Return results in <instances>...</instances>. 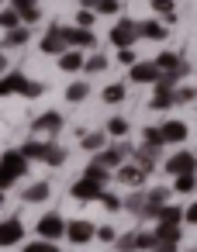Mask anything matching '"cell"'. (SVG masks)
<instances>
[{"label":"cell","instance_id":"obj_1","mask_svg":"<svg viewBox=\"0 0 197 252\" xmlns=\"http://www.w3.org/2000/svg\"><path fill=\"white\" fill-rule=\"evenodd\" d=\"M166 197H169V190H149V193H131L128 200H125V211H131L135 218H142V221H156V214H159V207L166 204Z\"/></svg>","mask_w":197,"mask_h":252},{"label":"cell","instance_id":"obj_2","mask_svg":"<svg viewBox=\"0 0 197 252\" xmlns=\"http://www.w3.org/2000/svg\"><path fill=\"white\" fill-rule=\"evenodd\" d=\"M66 224H69V221H66L59 211H49V214L38 218L35 235H38V238H49V242H59V238H66Z\"/></svg>","mask_w":197,"mask_h":252},{"label":"cell","instance_id":"obj_3","mask_svg":"<svg viewBox=\"0 0 197 252\" xmlns=\"http://www.w3.org/2000/svg\"><path fill=\"white\" fill-rule=\"evenodd\" d=\"M138 42V21H118L114 28H111V45L114 49H131Z\"/></svg>","mask_w":197,"mask_h":252},{"label":"cell","instance_id":"obj_4","mask_svg":"<svg viewBox=\"0 0 197 252\" xmlns=\"http://www.w3.org/2000/svg\"><path fill=\"white\" fill-rule=\"evenodd\" d=\"M0 169H4V173H11L14 180H21V176L32 169V159H28L21 149H11V152H4V156H0Z\"/></svg>","mask_w":197,"mask_h":252},{"label":"cell","instance_id":"obj_5","mask_svg":"<svg viewBox=\"0 0 197 252\" xmlns=\"http://www.w3.org/2000/svg\"><path fill=\"white\" fill-rule=\"evenodd\" d=\"M131 152H135V149H128V145H104L94 162H100V166H107V169H118L121 162L131 159Z\"/></svg>","mask_w":197,"mask_h":252},{"label":"cell","instance_id":"obj_6","mask_svg":"<svg viewBox=\"0 0 197 252\" xmlns=\"http://www.w3.org/2000/svg\"><path fill=\"white\" fill-rule=\"evenodd\" d=\"M66 238H69L73 245H87L90 238H97V224L87 221V218H76V221L66 224Z\"/></svg>","mask_w":197,"mask_h":252},{"label":"cell","instance_id":"obj_7","mask_svg":"<svg viewBox=\"0 0 197 252\" xmlns=\"http://www.w3.org/2000/svg\"><path fill=\"white\" fill-rule=\"evenodd\" d=\"M156 66H159L163 73L176 76V80H183V76L190 73V66L183 63V56H180V52H159V56H156Z\"/></svg>","mask_w":197,"mask_h":252},{"label":"cell","instance_id":"obj_8","mask_svg":"<svg viewBox=\"0 0 197 252\" xmlns=\"http://www.w3.org/2000/svg\"><path fill=\"white\" fill-rule=\"evenodd\" d=\"M166 173H173V176H180V173H197V156L187 152V149L173 152V156L166 159Z\"/></svg>","mask_w":197,"mask_h":252},{"label":"cell","instance_id":"obj_9","mask_svg":"<svg viewBox=\"0 0 197 252\" xmlns=\"http://www.w3.org/2000/svg\"><path fill=\"white\" fill-rule=\"evenodd\" d=\"M63 38H66V45H69V49H94V45H97L94 32H90V28H80V25L63 28Z\"/></svg>","mask_w":197,"mask_h":252},{"label":"cell","instance_id":"obj_10","mask_svg":"<svg viewBox=\"0 0 197 252\" xmlns=\"http://www.w3.org/2000/svg\"><path fill=\"white\" fill-rule=\"evenodd\" d=\"M145 176H149V173H145L138 162H121V166L114 169V180H118V183H125V187H142V183H145Z\"/></svg>","mask_w":197,"mask_h":252},{"label":"cell","instance_id":"obj_11","mask_svg":"<svg viewBox=\"0 0 197 252\" xmlns=\"http://www.w3.org/2000/svg\"><path fill=\"white\" fill-rule=\"evenodd\" d=\"M69 45H66V38H63V25H52L45 35H42V52L45 56H63Z\"/></svg>","mask_w":197,"mask_h":252},{"label":"cell","instance_id":"obj_12","mask_svg":"<svg viewBox=\"0 0 197 252\" xmlns=\"http://www.w3.org/2000/svg\"><path fill=\"white\" fill-rule=\"evenodd\" d=\"M32 131H35V135H59V131H63V118H59V111H45V114H38V118L32 121Z\"/></svg>","mask_w":197,"mask_h":252},{"label":"cell","instance_id":"obj_13","mask_svg":"<svg viewBox=\"0 0 197 252\" xmlns=\"http://www.w3.org/2000/svg\"><path fill=\"white\" fill-rule=\"evenodd\" d=\"M69 193H73V200H100V193H104V187L100 183H94V180H87V176H80L73 187H69Z\"/></svg>","mask_w":197,"mask_h":252},{"label":"cell","instance_id":"obj_14","mask_svg":"<svg viewBox=\"0 0 197 252\" xmlns=\"http://www.w3.org/2000/svg\"><path fill=\"white\" fill-rule=\"evenodd\" d=\"M25 242V224L18 218H7V221H0V245H21Z\"/></svg>","mask_w":197,"mask_h":252},{"label":"cell","instance_id":"obj_15","mask_svg":"<svg viewBox=\"0 0 197 252\" xmlns=\"http://www.w3.org/2000/svg\"><path fill=\"white\" fill-rule=\"evenodd\" d=\"M128 76H131V83H156V80L163 76V69H159L156 59H152V63H135V66H128Z\"/></svg>","mask_w":197,"mask_h":252},{"label":"cell","instance_id":"obj_16","mask_svg":"<svg viewBox=\"0 0 197 252\" xmlns=\"http://www.w3.org/2000/svg\"><path fill=\"white\" fill-rule=\"evenodd\" d=\"M52 142H42V138H28L25 145H21V152L32 159V162H49V156H52Z\"/></svg>","mask_w":197,"mask_h":252},{"label":"cell","instance_id":"obj_17","mask_svg":"<svg viewBox=\"0 0 197 252\" xmlns=\"http://www.w3.org/2000/svg\"><path fill=\"white\" fill-rule=\"evenodd\" d=\"M159 131H163V142H166V145H183V142H187V135H190V131H187V125H183V121H176V118H173V121H163V128H159Z\"/></svg>","mask_w":197,"mask_h":252},{"label":"cell","instance_id":"obj_18","mask_svg":"<svg viewBox=\"0 0 197 252\" xmlns=\"http://www.w3.org/2000/svg\"><path fill=\"white\" fill-rule=\"evenodd\" d=\"M183 224V211L176 204H163L156 214V228H180Z\"/></svg>","mask_w":197,"mask_h":252},{"label":"cell","instance_id":"obj_19","mask_svg":"<svg viewBox=\"0 0 197 252\" xmlns=\"http://www.w3.org/2000/svg\"><path fill=\"white\" fill-rule=\"evenodd\" d=\"M11 7L21 14V21H25V25H38V18H42L38 0H11Z\"/></svg>","mask_w":197,"mask_h":252},{"label":"cell","instance_id":"obj_20","mask_svg":"<svg viewBox=\"0 0 197 252\" xmlns=\"http://www.w3.org/2000/svg\"><path fill=\"white\" fill-rule=\"evenodd\" d=\"M83 63H87L83 49H66V52L59 56V69H63V73H80Z\"/></svg>","mask_w":197,"mask_h":252},{"label":"cell","instance_id":"obj_21","mask_svg":"<svg viewBox=\"0 0 197 252\" xmlns=\"http://www.w3.org/2000/svg\"><path fill=\"white\" fill-rule=\"evenodd\" d=\"M25 83H28V76H21V73H4V76H0V97H14V94H21Z\"/></svg>","mask_w":197,"mask_h":252},{"label":"cell","instance_id":"obj_22","mask_svg":"<svg viewBox=\"0 0 197 252\" xmlns=\"http://www.w3.org/2000/svg\"><path fill=\"white\" fill-rule=\"evenodd\" d=\"M138 38L163 42V38H166V25H163V21H138Z\"/></svg>","mask_w":197,"mask_h":252},{"label":"cell","instance_id":"obj_23","mask_svg":"<svg viewBox=\"0 0 197 252\" xmlns=\"http://www.w3.org/2000/svg\"><path fill=\"white\" fill-rule=\"evenodd\" d=\"M80 145H83V152H100L107 145V131H87V135H80Z\"/></svg>","mask_w":197,"mask_h":252},{"label":"cell","instance_id":"obj_24","mask_svg":"<svg viewBox=\"0 0 197 252\" xmlns=\"http://www.w3.org/2000/svg\"><path fill=\"white\" fill-rule=\"evenodd\" d=\"M83 7H90L94 14H118L121 11V0H80Z\"/></svg>","mask_w":197,"mask_h":252},{"label":"cell","instance_id":"obj_25","mask_svg":"<svg viewBox=\"0 0 197 252\" xmlns=\"http://www.w3.org/2000/svg\"><path fill=\"white\" fill-rule=\"evenodd\" d=\"M173 104H176V94L166 90V87H156V94H152V111H169Z\"/></svg>","mask_w":197,"mask_h":252},{"label":"cell","instance_id":"obj_26","mask_svg":"<svg viewBox=\"0 0 197 252\" xmlns=\"http://www.w3.org/2000/svg\"><path fill=\"white\" fill-rule=\"evenodd\" d=\"M49 193H52V187H49L45 180H38V183H32V187L25 190V200H28V204H42V200H49Z\"/></svg>","mask_w":197,"mask_h":252},{"label":"cell","instance_id":"obj_27","mask_svg":"<svg viewBox=\"0 0 197 252\" xmlns=\"http://www.w3.org/2000/svg\"><path fill=\"white\" fill-rule=\"evenodd\" d=\"M25 21H21V14L14 11V7H0V32H14V28H21Z\"/></svg>","mask_w":197,"mask_h":252},{"label":"cell","instance_id":"obj_28","mask_svg":"<svg viewBox=\"0 0 197 252\" xmlns=\"http://www.w3.org/2000/svg\"><path fill=\"white\" fill-rule=\"evenodd\" d=\"M83 176H87V180H94V183H100V187H107L111 169H107V166H100V162H90V166L83 169Z\"/></svg>","mask_w":197,"mask_h":252},{"label":"cell","instance_id":"obj_29","mask_svg":"<svg viewBox=\"0 0 197 252\" xmlns=\"http://www.w3.org/2000/svg\"><path fill=\"white\" fill-rule=\"evenodd\" d=\"M173 190H176V193H194V190H197V173H180V176L173 180Z\"/></svg>","mask_w":197,"mask_h":252},{"label":"cell","instance_id":"obj_30","mask_svg":"<svg viewBox=\"0 0 197 252\" xmlns=\"http://www.w3.org/2000/svg\"><path fill=\"white\" fill-rule=\"evenodd\" d=\"M25 42H28V28H25V25H21V28H14V32H7V35H4V49H21V45H25Z\"/></svg>","mask_w":197,"mask_h":252},{"label":"cell","instance_id":"obj_31","mask_svg":"<svg viewBox=\"0 0 197 252\" xmlns=\"http://www.w3.org/2000/svg\"><path fill=\"white\" fill-rule=\"evenodd\" d=\"M87 94H90V87H87L83 80H76V83H69V87H66V100H69V104L87 100Z\"/></svg>","mask_w":197,"mask_h":252},{"label":"cell","instance_id":"obj_32","mask_svg":"<svg viewBox=\"0 0 197 252\" xmlns=\"http://www.w3.org/2000/svg\"><path fill=\"white\" fill-rule=\"evenodd\" d=\"M152 11H156V14H159L163 21H169V25L176 21V11H173V0H152Z\"/></svg>","mask_w":197,"mask_h":252},{"label":"cell","instance_id":"obj_33","mask_svg":"<svg viewBox=\"0 0 197 252\" xmlns=\"http://www.w3.org/2000/svg\"><path fill=\"white\" fill-rule=\"evenodd\" d=\"M104 104H121L125 100V83H111V87H104Z\"/></svg>","mask_w":197,"mask_h":252},{"label":"cell","instance_id":"obj_34","mask_svg":"<svg viewBox=\"0 0 197 252\" xmlns=\"http://www.w3.org/2000/svg\"><path fill=\"white\" fill-rule=\"evenodd\" d=\"M107 66H111V63H107V56H100V52H94V56L83 63V69H87V73H104Z\"/></svg>","mask_w":197,"mask_h":252},{"label":"cell","instance_id":"obj_35","mask_svg":"<svg viewBox=\"0 0 197 252\" xmlns=\"http://www.w3.org/2000/svg\"><path fill=\"white\" fill-rule=\"evenodd\" d=\"M100 204H104V211H111V214H118V211H125V200L118 197V193H100Z\"/></svg>","mask_w":197,"mask_h":252},{"label":"cell","instance_id":"obj_36","mask_svg":"<svg viewBox=\"0 0 197 252\" xmlns=\"http://www.w3.org/2000/svg\"><path fill=\"white\" fill-rule=\"evenodd\" d=\"M107 135H111V138H125V135H128V121H125V118H111V121H107Z\"/></svg>","mask_w":197,"mask_h":252},{"label":"cell","instance_id":"obj_37","mask_svg":"<svg viewBox=\"0 0 197 252\" xmlns=\"http://www.w3.org/2000/svg\"><path fill=\"white\" fill-rule=\"evenodd\" d=\"M25 252H59V245H56V242H49V238H35V242H28V245H25Z\"/></svg>","mask_w":197,"mask_h":252},{"label":"cell","instance_id":"obj_38","mask_svg":"<svg viewBox=\"0 0 197 252\" xmlns=\"http://www.w3.org/2000/svg\"><path fill=\"white\" fill-rule=\"evenodd\" d=\"M142 142H145V145H156V149H163V145H166L159 128H145V131H142Z\"/></svg>","mask_w":197,"mask_h":252},{"label":"cell","instance_id":"obj_39","mask_svg":"<svg viewBox=\"0 0 197 252\" xmlns=\"http://www.w3.org/2000/svg\"><path fill=\"white\" fill-rule=\"evenodd\" d=\"M42 94H45V83H38V80H28L25 90H21V97H28V100L32 97H42Z\"/></svg>","mask_w":197,"mask_h":252},{"label":"cell","instance_id":"obj_40","mask_svg":"<svg viewBox=\"0 0 197 252\" xmlns=\"http://www.w3.org/2000/svg\"><path fill=\"white\" fill-rule=\"evenodd\" d=\"M94 18H97V14H94L90 7H80V14H76V25H80V28H94Z\"/></svg>","mask_w":197,"mask_h":252},{"label":"cell","instance_id":"obj_41","mask_svg":"<svg viewBox=\"0 0 197 252\" xmlns=\"http://www.w3.org/2000/svg\"><path fill=\"white\" fill-rule=\"evenodd\" d=\"M121 252H135L138 249V242H135V235H118V242H114Z\"/></svg>","mask_w":197,"mask_h":252},{"label":"cell","instance_id":"obj_42","mask_svg":"<svg viewBox=\"0 0 197 252\" xmlns=\"http://www.w3.org/2000/svg\"><path fill=\"white\" fill-rule=\"evenodd\" d=\"M173 94H176V104H190V100L197 97V94H194V87H176Z\"/></svg>","mask_w":197,"mask_h":252},{"label":"cell","instance_id":"obj_43","mask_svg":"<svg viewBox=\"0 0 197 252\" xmlns=\"http://www.w3.org/2000/svg\"><path fill=\"white\" fill-rule=\"evenodd\" d=\"M97 238H100V242H118V231L107 228V224H97Z\"/></svg>","mask_w":197,"mask_h":252},{"label":"cell","instance_id":"obj_44","mask_svg":"<svg viewBox=\"0 0 197 252\" xmlns=\"http://www.w3.org/2000/svg\"><path fill=\"white\" fill-rule=\"evenodd\" d=\"M149 252H176V242H169V238H156V245H152Z\"/></svg>","mask_w":197,"mask_h":252},{"label":"cell","instance_id":"obj_45","mask_svg":"<svg viewBox=\"0 0 197 252\" xmlns=\"http://www.w3.org/2000/svg\"><path fill=\"white\" fill-rule=\"evenodd\" d=\"M118 63H121V66H135L138 59H135V52H131V49H118Z\"/></svg>","mask_w":197,"mask_h":252},{"label":"cell","instance_id":"obj_46","mask_svg":"<svg viewBox=\"0 0 197 252\" xmlns=\"http://www.w3.org/2000/svg\"><path fill=\"white\" fill-rule=\"evenodd\" d=\"M63 162H66V152H63V149H59V145H56V149H52V156H49V162H45V166H63Z\"/></svg>","mask_w":197,"mask_h":252},{"label":"cell","instance_id":"obj_47","mask_svg":"<svg viewBox=\"0 0 197 252\" xmlns=\"http://www.w3.org/2000/svg\"><path fill=\"white\" fill-rule=\"evenodd\" d=\"M183 221H187V224H197V200H194V204L183 211Z\"/></svg>","mask_w":197,"mask_h":252},{"label":"cell","instance_id":"obj_48","mask_svg":"<svg viewBox=\"0 0 197 252\" xmlns=\"http://www.w3.org/2000/svg\"><path fill=\"white\" fill-rule=\"evenodd\" d=\"M14 183H18V180H14L11 173H4V169H0V190H11Z\"/></svg>","mask_w":197,"mask_h":252},{"label":"cell","instance_id":"obj_49","mask_svg":"<svg viewBox=\"0 0 197 252\" xmlns=\"http://www.w3.org/2000/svg\"><path fill=\"white\" fill-rule=\"evenodd\" d=\"M4 69H7V59H4V52H0V76H4Z\"/></svg>","mask_w":197,"mask_h":252},{"label":"cell","instance_id":"obj_50","mask_svg":"<svg viewBox=\"0 0 197 252\" xmlns=\"http://www.w3.org/2000/svg\"><path fill=\"white\" fill-rule=\"evenodd\" d=\"M4 193H7V190H0V204H4Z\"/></svg>","mask_w":197,"mask_h":252},{"label":"cell","instance_id":"obj_51","mask_svg":"<svg viewBox=\"0 0 197 252\" xmlns=\"http://www.w3.org/2000/svg\"><path fill=\"white\" fill-rule=\"evenodd\" d=\"M0 7H4V0H0Z\"/></svg>","mask_w":197,"mask_h":252},{"label":"cell","instance_id":"obj_52","mask_svg":"<svg viewBox=\"0 0 197 252\" xmlns=\"http://www.w3.org/2000/svg\"><path fill=\"white\" fill-rule=\"evenodd\" d=\"M194 252H197V249H194Z\"/></svg>","mask_w":197,"mask_h":252}]
</instances>
